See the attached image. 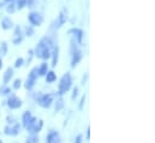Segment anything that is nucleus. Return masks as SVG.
<instances>
[{"instance_id":"nucleus-1","label":"nucleus","mask_w":155,"mask_h":143,"mask_svg":"<svg viewBox=\"0 0 155 143\" xmlns=\"http://www.w3.org/2000/svg\"><path fill=\"white\" fill-rule=\"evenodd\" d=\"M51 47H52L51 40L47 37H43L35 49V54L40 59H48L51 57Z\"/></svg>"},{"instance_id":"nucleus-2","label":"nucleus","mask_w":155,"mask_h":143,"mask_svg":"<svg viewBox=\"0 0 155 143\" xmlns=\"http://www.w3.org/2000/svg\"><path fill=\"white\" fill-rule=\"evenodd\" d=\"M78 42L74 38L71 41V52H72V60H71V66L75 68L82 59V52L78 49Z\"/></svg>"},{"instance_id":"nucleus-3","label":"nucleus","mask_w":155,"mask_h":143,"mask_svg":"<svg viewBox=\"0 0 155 143\" xmlns=\"http://www.w3.org/2000/svg\"><path fill=\"white\" fill-rule=\"evenodd\" d=\"M71 84H72L71 75H70V73H65V75L61 77L60 83H59V94H60V95L65 94V93L71 88Z\"/></svg>"},{"instance_id":"nucleus-4","label":"nucleus","mask_w":155,"mask_h":143,"mask_svg":"<svg viewBox=\"0 0 155 143\" xmlns=\"http://www.w3.org/2000/svg\"><path fill=\"white\" fill-rule=\"evenodd\" d=\"M36 78H38V69H33V70L30 71V73H29V77H28V79H27L24 87H25L28 90L31 89V88L34 87L35 82H36Z\"/></svg>"},{"instance_id":"nucleus-5","label":"nucleus","mask_w":155,"mask_h":143,"mask_svg":"<svg viewBox=\"0 0 155 143\" xmlns=\"http://www.w3.org/2000/svg\"><path fill=\"white\" fill-rule=\"evenodd\" d=\"M52 101H53V99H52V95H42L41 98H40L39 100H38V102H39V105L41 107L43 108H48L51 105H52Z\"/></svg>"},{"instance_id":"nucleus-6","label":"nucleus","mask_w":155,"mask_h":143,"mask_svg":"<svg viewBox=\"0 0 155 143\" xmlns=\"http://www.w3.org/2000/svg\"><path fill=\"white\" fill-rule=\"evenodd\" d=\"M7 106L10 108H12V109H16V108H19L22 106V101H21L18 98L12 96V98H10V99L7 100Z\"/></svg>"},{"instance_id":"nucleus-7","label":"nucleus","mask_w":155,"mask_h":143,"mask_svg":"<svg viewBox=\"0 0 155 143\" xmlns=\"http://www.w3.org/2000/svg\"><path fill=\"white\" fill-rule=\"evenodd\" d=\"M19 130H21L19 124H15L12 128L11 126H6L5 128V134L6 135H11V136H16V135L19 134Z\"/></svg>"},{"instance_id":"nucleus-8","label":"nucleus","mask_w":155,"mask_h":143,"mask_svg":"<svg viewBox=\"0 0 155 143\" xmlns=\"http://www.w3.org/2000/svg\"><path fill=\"white\" fill-rule=\"evenodd\" d=\"M29 22L33 25H40L42 23V17L40 16L39 13H36V12H31L29 15Z\"/></svg>"},{"instance_id":"nucleus-9","label":"nucleus","mask_w":155,"mask_h":143,"mask_svg":"<svg viewBox=\"0 0 155 143\" xmlns=\"http://www.w3.org/2000/svg\"><path fill=\"white\" fill-rule=\"evenodd\" d=\"M59 141H60V137L57 131H51L46 138V143H59Z\"/></svg>"},{"instance_id":"nucleus-10","label":"nucleus","mask_w":155,"mask_h":143,"mask_svg":"<svg viewBox=\"0 0 155 143\" xmlns=\"http://www.w3.org/2000/svg\"><path fill=\"white\" fill-rule=\"evenodd\" d=\"M66 13H65V11H61L60 12V15L58 16V21L55 22V25L54 27H57V28H60L65 22H66Z\"/></svg>"},{"instance_id":"nucleus-11","label":"nucleus","mask_w":155,"mask_h":143,"mask_svg":"<svg viewBox=\"0 0 155 143\" xmlns=\"http://www.w3.org/2000/svg\"><path fill=\"white\" fill-rule=\"evenodd\" d=\"M15 35H16V37L13 38V43H15V45H18V43L22 41V38H23V37H22V33H21V28H19V27L16 28Z\"/></svg>"},{"instance_id":"nucleus-12","label":"nucleus","mask_w":155,"mask_h":143,"mask_svg":"<svg viewBox=\"0 0 155 143\" xmlns=\"http://www.w3.org/2000/svg\"><path fill=\"white\" fill-rule=\"evenodd\" d=\"M69 33H70V34H75V36L77 37L78 43L82 42V37H83V32H82V30H79V29H71Z\"/></svg>"},{"instance_id":"nucleus-13","label":"nucleus","mask_w":155,"mask_h":143,"mask_svg":"<svg viewBox=\"0 0 155 143\" xmlns=\"http://www.w3.org/2000/svg\"><path fill=\"white\" fill-rule=\"evenodd\" d=\"M12 75H13V70L11 69V68H8L6 72H5V75H4V83L6 84V83H8V81L12 78Z\"/></svg>"},{"instance_id":"nucleus-14","label":"nucleus","mask_w":155,"mask_h":143,"mask_svg":"<svg viewBox=\"0 0 155 143\" xmlns=\"http://www.w3.org/2000/svg\"><path fill=\"white\" fill-rule=\"evenodd\" d=\"M53 59H52V65L53 66H57V64H58V54H59V48L58 47H54V49H53Z\"/></svg>"},{"instance_id":"nucleus-15","label":"nucleus","mask_w":155,"mask_h":143,"mask_svg":"<svg viewBox=\"0 0 155 143\" xmlns=\"http://www.w3.org/2000/svg\"><path fill=\"white\" fill-rule=\"evenodd\" d=\"M1 25H2V28H4L5 30L11 29V28H12V21H11L10 18H4V21H2V23H1Z\"/></svg>"},{"instance_id":"nucleus-16","label":"nucleus","mask_w":155,"mask_h":143,"mask_svg":"<svg viewBox=\"0 0 155 143\" xmlns=\"http://www.w3.org/2000/svg\"><path fill=\"white\" fill-rule=\"evenodd\" d=\"M36 121H38V119H36V118H34V117H31V119H30V120H29V121L27 123V125H25L24 128H25V129H27L28 131H31Z\"/></svg>"},{"instance_id":"nucleus-17","label":"nucleus","mask_w":155,"mask_h":143,"mask_svg":"<svg viewBox=\"0 0 155 143\" xmlns=\"http://www.w3.org/2000/svg\"><path fill=\"white\" fill-rule=\"evenodd\" d=\"M55 73L53 71H49V72H47L46 73V81L48 82V83H52V82H54L55 81Z\"/></svg>"},{"instance_id":"nucleus-18","label":"nucleus","mask_w":155,"mask_h":143,"mask_svg":"<svg viewBox=\"0 0 155 143\" xmlns=\"http://www.w3.org/2000/svg\"><path fill=\"white\" fill-rule=\"evenodd\" d=\"M31 117H33V115H31V113H30L29 111H27V112L23 114V125H24V126H25V125H27V123L31 119Z\"/></svg>"},{"instance_id":"nucleus-19","label":"nucleus","mask_w":155,"mask_h":143,"mask_svg":"<svg viewBox=\"0 0 155 143\" xmlns=\"http://www.w3.org/2000/svg\"><path fill=\"white\" fill-rule=\"evenodd\" d=\"M42 126H43V121H42V120H39L38 123H35V125H34L31 132H39L40 130L42 129Z\"/></svg>"},{"instance_id":"nucleus-20","label":"nucleus","mask_w":155,"mask_h":143,"mask_svg":"<svg viewBox=\"0 0 155 143\" xmlns=\"http://www.w3.org/2000/svg\"><path fill=\"white\" fill-rule=\"evenodd\" d=\"M47 69H48V68H47V64L43 63V64L40 66L39 70H38V73H39L40 76H45V75L47 73Z\"/></svg>"},{"instance_id":"nucleus-21","label":"nucleus","mask_w":155,"mask_h":143,"mask_svg":"<svg viewBox=\"0 0 155 143\" xmlns=\"http://www.w3.org/2000/svg\"><path fill=\"white\" fill-rule=\"evenodd\" d=\"M16 7L18 8V10H22L25 5H27V0H17V2H16Z\"/></svg>"},{"instance_id":"nucleus-22","label":"nucleus","mask_w":155,"mask_h":143,"mask_svg":"<svg viewBox=\"0 0 155 143\" xmlns=\"http://www.w3.org/2000/svg\"><path fill=\"white\" fill-rule=\"evenodd\" d=\"M39 142V137L38 136H30V137H28V140H27V143H38Z\"/></svg>"},{"instance_id":"nucleus-23","label":"nucleus","mask_w":155,"mask_h":143,"mask_svg":"<svg viewBox=\"0 0 155 143\" xmlns=\"http://www.w3.org/2000/svg\"><path fill=\"white\" fill-rule=\"evenodd\" d=\"M7 12H10V13H12V12H15V4H13V1H10L8 2V5H7Z\"/></svg>"},{"instance_id":"nucleus-24","label":"nucleus","mask_w":155,"mask_h":143,"mask_svg":"<svg viewBox=\"0 0 155 143\" xmlns=\"http://www.w3.org/2000/svg\"><path fill=\"white\" fill-rule=\"evenodd\" d=\"M10 91H11V89H10L8 87H2V88H0V94H1V95H7Z\"/></svg>"},{"instance_id":"nucleus-25","label":"nucleus","mask_w":155,"mask_h":143,"mask_svg":"<svg viewBox=\"0 0 155 143\" xmlns=\"http://www.w3.org/2000/svg\"><path fill=\"white\" fill-rule=\"evenodd\" d=\"M23 62H24V60H23L22 58H18V59L16 60V64H15V66H16V68H21V66L23 65Z\"/></svg>"},{"instance_id":"nucleus-26","label":"nucleus","mask_w":155,"mask_h":143,"mask_svg":"<svg viewBox=\"0 0 155 143\" xmlns=\"http://www.w3.org/2000/svg\"><path fill=\"white\" fill-rule=\"evenodd\" d=\"M0 54H1V55H5V54H6V43H5V42L1 45V51H0Z\"/></svg>"},{"instance_id":"nucleus-27","label":"nucleus","mask_w":155,"mask_h":143,"mask_svg":"<svg viewBox=\"0 0 155 143\" xmlns=\"http://www.w3.org/2000/svg\"><path fill=\"white\" fill-rule=\"evenodd\" d=\"M63 105H64V101H63V100H59V101H58V106H55V111H57V112L60 111V108L63 107Z\"/></svg>"},{"instance_id":"nucleus-28","label":"nucleus","mask_w":155,"mask_h":143,"mask_svg":"<svg viewBox=\"0 0 155 143\" xmlns=\"http://www.w3.org/2000/svg\"><path fill=\"white\" fill-rule=\"evenodd\" d=\"M21 83H22L21 79H16V81H15V84H13V88H15V89H18V88L21 87Z\"/></svg>"},{"instance_id":"nucleus-29","label":"nucleus","mask_w":155,"mask_h":143,"mask_svg":"<svg viewBox=\"0 0 155 143\" xmlns=\"http://www.w3.org/2000/svg\"><path fill=\"white\" fill-rule=\"evenodd\" d=\"M77 94H78V88H75V89H74V94H72V100H75V99H76Z\"/></svg>"},{"instance_id":"nucleus-30","label":"nucleus","mask_w":155,"mask_h":143,"mask_svg":"<svg viewBox=\"0 0 155 143\" xmlns=\"http://www.w3.org/2000/svg\"><path fill=\"white\" fill-rule=\"evenodd\" d=\"M84 100H85V95L82 98V100H81V104H79V109H82L83 108V104H84Z\"/></svg>"},{"instance_id":"nucleus-31","label":"nucleus","mask_w":155,"mask_h":143,"mask_svg":"<svg viewBox=\"0 0 155 143\" xmlns=\"http://www.w3.org/2000/svg\"><path fill=\"white\" fill-rule=\"evenodd\" d=\"M75 143H82V135H78L77 137H76V141Z\"/></svg>"},{"instance_id":"nucleus-32","label":"nucleus","mask_w":155,"mask_h":143,"mask_svg":"<svg viewBox=\"0 0 155 143\" xmlns=\"http://www.w3.org/2000/svg\"><path fill=\"white\" fill-rule=\"evenodd\" d=\"M27 34H28L29 36L31 35V34H33V29H30V28H29V29H27Z\"/></svg>"},{"instance_id":"nucleus-33","label":"nucleus","mask_w":155,"mask_h":143,"mask_svg":"<svg viewBox=\"0 0 155 143\" xmlns=\"http://www.w3.org/2000/svg\"><path fill=\"white\" fill-rule=\"evenodd\" d=\"M87 138H88V140L90 138V130H89V129H88V131H87Z\"/></svg>"},{"instance_id":"nucleus-34","label":"nucleus","mask_w":155,"mask_h":143,"mask_svg":"<svg viewBox=\"0 0 155 143\" xmlns=\"http://www.w3.org/2000/svg\"><path fill=\"white\" fill-rule=\"evenodd\" d=\"M2 68V62H1V58H0V69Z\"/></svg>"},{"instance_id":"nucleus-35","label":"nucleus","mask_w":155,"mask_h":143,"mask_svg":"<svg viewBox=\"0 0 155 143\" xmlns=\"http://www.w3.org/2000/svg\"><path fill=\"white\" fill-rule=\"evenodd\" d=\"M6 1H8V2H10V1H13V0H6Z\"/></svg>"},{"instance_id":"nucleus-36","label":"nucleus","mask_w":155,"mask_h":143,"mask_svg":"<svg viewBox=\"0 0 155 143\" xmlns=\"http://www.w3.org/2000/svg\"><path fill=\"white\" fill-rule=\"evenodd\" d=\"M0 143H2V142H1V140H0Z\"/></svg>"}]
</instances>
